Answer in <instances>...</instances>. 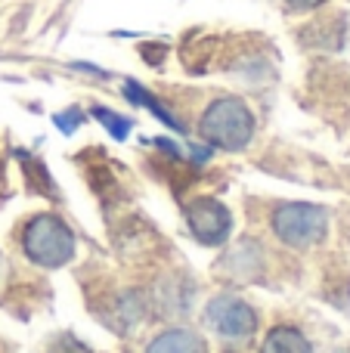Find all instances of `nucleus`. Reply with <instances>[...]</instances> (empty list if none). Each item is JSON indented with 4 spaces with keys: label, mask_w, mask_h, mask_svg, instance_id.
Returning a JSON list of instances; mask_svg holds the SVG:
<instances>
[{
    "label": "nucleus",
    "mask_w": 350,
    "mask_h": 353,
    "mask_svg": "<svg viewBox=\"0 0 350 353\" xmlns=\"http://www.w3.org/2000/svg\"><path fill=\"white\" fill-rule=\"evenodd\" d=\"M22 251L37 267H65L74 257V232L56 214H37L22 232Z\"/></svg>",
    "instance_id": "nucleus-2"
},
{
    "label": "nucleus",
    "mask_w": 350,
    "mask_h": 353,
    "mask_svg": "<svg viewBox=\"0 0 350 353\" xmlns=\"http://www.w3.org/2000/svg\"><path fill=\"white\" fill-rule=\"evenodd\" d=\"M93 115H96L99 121H103L105 128H109V134L115 137V140H124V137L130 134V128H134V124H130L127 118L115 115V112H109V109H93Z\"/></svg>",
    "instance_id": "nucleus-9"
},
{
    "label": "nucleus",
    "mask_w": 350,
    "mask_h": 353,
    "mask_svg": "<svg viewBox=\"0 0 350 353\" xmlns=\"http://www.w3.org/2000/svg\"><path fill=\"white\" fill-rule=\"evenodd\" d=\"M273 232L291 248H310L329 232V211L310 201H291L273 211Z\"/></svg>",
    "instance_id": "nucleus-3"
},
{
    "label": "nucleus",
    "mask_w": 350,
    "mask_h": 353,
    "mask_svg": "<svg viewBox=\"0 0 350 353\" xmlns=\"http://www.w3.org/2000/svg\"><path fill=\"white\" fill-rule=\"evenodd\" d=\"M146 353H208V344L192 329H171L155 338L146 347Z\"/></svg>",
    "instance_id": "nucleus-6"
},
{
    "label": "nucleus",
    "mask_w": 350,
    "mask_h": 353,
    "mask_svg": "<svg viewBox=\"0 0 350 353\" xmlns=\"http://www.w3.org/2000/svg\"><path fill=\"white\" fill-rule=\"evenodd\" d=\"M205 319L217 335L233 338V341L254 335V329H258V313L251 310V304H245L242 298H233V294H220V298L211 301L208 310H205Z\"/></svg>",
    "instance_id": "nucleus-4"
},
{
    "label": "nucleus",
    "mask_w": 350,
    "mask_h": 353,
    "mask_svg": "<svg viewBox=\"0 0 350 353\" xmlns=\"http://www.w3.org/2000/svg\"><path fill=\"white\" fill-rule=\"evenodd\" d=\"M198 134H202L211 146L227 149V152H239L254 137V115L242 99L220 97L205 109L202 121H198Z\"/></svg>",
    "instance_id": "nucleus-1"
},
{
    "label": "nucleus",
    "mask_w": 350,
    "mask_h": 353,
    "mask_svg": "<svg viewBox=\"0 0 350 353\" xmlns=\"http://www.w3.org/2000/svg\"><path fill=\"white\" fill-rule=\"evenodd\" d=\"M285 3H289L291 10H316V6H322L326 0H285Z\"/></svg>",
    "instance_id": "nucleus-10"
},
{
    "label": "nucleus",
    "mask_w": 350,
    "mask_h": 353,
    "mask_svg": "<svg viewBox=\"0 0 350 353\" xmlns=\"http://www.w3.org/2000/svg\"><path fill=\"white\" fill-rule=\"evenodd\" d=\"M260 353H313L307 335L295 325H276L270 335L264 338V347Z\"/></svg>",
    "instance_id": "nucleus-7"
},
{
    "label": "nucleus",
    "mask_w": 350,
    "mask_h": 353,
    "mask_svg": "<svg viewBox=\"0 0 350 353\" xmlns=\"http://www.w3.org/2000/svg\"><path fill=\"white\" fill-rule=\"evenodd\" d=\"M124 97H127L130 103H136V105H143V109H149L155 118H158V121H165L167 128H174L177 134H183V121H180L177 115H171V112L165 109V103H161L158 97H152L149 90H143L136 81H127V84H124Z\"/></svg>",
    "instance_id": "nucleus-8"
},
{
    "label": "nucleus",
    "mask_w": 350,
    "mask_h": 353,
    "mask_svg": "<svg viewBox=\"0 0 350 353\" xmlns=\"http://www.w3.org/2000/svg\"><path fill=\"white\" fill-rule=\"evenodd\" d=\"M186 223L202 245H223L233 230V214L217 199H196L186 205Z\"/></svg>",
    "instance_id": "nucleus-5"
}]
</instances>
